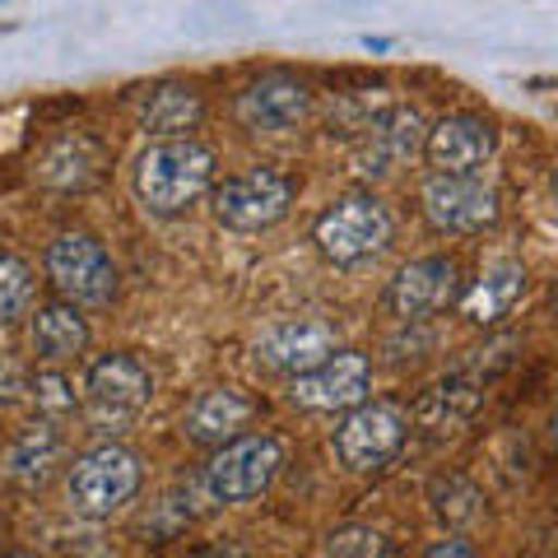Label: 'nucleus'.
Returning a JSON list of instances; mask_svg holds the SVG:
<instances>
[{
	"instance_id": "nucleus-1",
	"label": "nucleus",
	"mask_w": 558,
	"mask_h": 558,
	"mask_svg": "<svg viewBox=\"0 0 558 558\" xmlns=\"http://www.w3.org/2000/svg\"><path fill=\"white\" fill-rule=\"evenodd\" d=\"M131 186L140 205L159 219H178L215 186V154L191 140H154L131 168Z\"/></svg>"
},
{
	"instance_id": "nucleus-2",
	"label": "nucleus",
	"mask_w": 558,
	"mask_h": 558,
	"mask_svg": "<svg viewBox=\"0 0 558 558\" xmlns=\"http://www.w3.org/2000/svg\"><path fill=\"white\" fill-rule=\"evenodd\" d=\"M140 457L121 442H98L80 451L65 470V502L84 521H108L140 494Z\"/></svg>"
},
{
	"instance_id": "nucleus-3",
	"label": "nucleus",
	"mask_w": 558,
	"mask_h": 558,
	"mask_svg": "<svg viewBox=\"0 0 558 558\" xmlns=\"http://www.w3.org/2000/svg\"><path fill=\"white\" fill-rule=\"evenodd\" d=\"M391 238H396V219L373 191H349V196L330 201L317 215V223H312L317 252L336 260V266H354V260L387 252Z\"/></svg>"
},
{
	"instance_id": "nucleus-4",
	"label": "nucleus",
	"mask_w": 558,
	"mask_h": 558,
	"mask_svg": "<svg viewBox=\"0 0 558 558\" xmlns=\"http://www.w3.org/2000/svg\"><path fill=\"white\" fill-rule=\"evenodd\" d=\"M154 400V373L135 354H102L84 377V418L94 433H126Z\"/></svg>"
},
{
	"instance_id": "nucleus-5",
	"label": "nucleus",
	"mask_w": 558,
	"mask_h": 558,
	"mask_svg": "<svg viewBox=\"0 0 558 558\" xmlns=\"http://www.w3.org/2000/svg\"><path fill=\"white\" fill-rule=\"evenodd\" d=\"M279 465H284V442L275 433H247L229 447H219L201 470V498L215 508H233V502H252L275 484Z\"/></svg>"
},
{
	"instance_id": "nucleus-6",
	"label": "nucleus",
	"mask_w": 558,
	"mask_h": 558,
	"mask_svg": "<svg viewBox=\"0 0 558 558\" xmlns=\"http://www.w3.org/2000/svg\"><path fill=\"white\" fill-rule=\"evenodd\" d=\"M43 270L70 307H108L117 299V260L94 233L65 229L47 242Z\"/></svg>"
},
{
	"instance_id": "nucleus-7",
	"label": "nucleus",
	"mask_w": 558,
	"mask_h": 558,
	"mask_svg": "<svg viewBox=\"0 0 558 558\" xmlns=\"http://www.w3.org/2000/svg\"><path fill=\"white\" fill-rule=\"evenodd\" d=\"M289 205H293V182L279 168H266V163L238 172V178H223L215 191H209L215 219L233 233L275 229V223L289 215Z\"/></svg>"
},
{
	"instance_id": "nucleus-8",
	"label": "nucleus",
	"mask_w": 558,
	"mask_h": 558,
	"mask_svg": "<svg viewBox=\"0 0 558 558\" xmlns=\"http://www.w3.org/2000/svg\"><path fill=\"white\" fill-rule=\"evenodd\" d=\"M405 433H410V414L400 405H391V400H363L359 410H349L336 424L330 447H336L344 470L373 475V470H381L405 447Z\"/></svg>"
},
{
	"instance_id": "nucleus-9",
	"label": "nucleus",
	"mask_w": 558,
	"mask_h": 558,
	"mask_svg": "<svg viewBox=\"0 0 558 558\" xmlns=\"http://www.w3.org/2000/svg\"><path fill=\"white\" fill-rule=\"evenodd\" d=\"M252 354L266 373H279L293 381L340 354V330L326 317H284V322H270L260 330Z\"/></svg>"
},
{
	"instance_id": "nucleus-10",
	"label": "nucleus",
	"mask_w": 558,
	"mask_h": 558,
	"mask_svg": "<svg viewBox=\"0 0 558 558\" xmlns=\"http://www.w3.org/2000/svg\"><path fill=\"white\" fill-rule=\"evenodd\" d=\"M428 145V121L418 108H387L377 112L368 126L359 131L354 140V154H349V163H354L359 178H391V172L405 168L414 154H424Z\"/></svg>"
},
{
	"instance_id": "nucleus-11",
	"label": "nucleus",
	"mask_w": 558,
	"mask_h": 558,
	"mask_svg": "<svg viewBox=\"0 0 558 558\" xmlns=\"http://www.w3.org/2000/svg\"><path fill=\"white\" fill-rule=\"evenodd\" d=\"M418 205H424V219L438 233H480L498 219V191L484 178H442V172H428L424 186H418Z\"/></svg>"
},
{
	"instance_id": "nucleus-12",
	"label": "nucleus",
	"mask_w": 558,
	"mask_h": 558,
	"mask_svg": "<svg viewBox=\"0 0 558 558\" xmlns=\"http://www.w3.org/2000/svg\"><path fill=\"white\" fill-rule=\"evenodd\" d=\"M373 391V363L359 349H340L336 359H326L322 368L289 381V400L299 410H359Z\"/></svg>"
},
{
	"instance_id": "nucleus-13",
	"label": "nucleus",
	"mask_w": 558,
	"mask_h": 558,
	"mask_svg": "<svg viewBox=\"0 0 558 558\" xmlns=\"http://www.w3.org/2000/svg\"><path fill=\"white\" fill-rule=\"evenodd\" d=\"M461 299V266L451 256H418L410 266H400L387 284V312L400 322H418L428 312H442L447 303Z\"/></svg>"
},
{
	"instance_id": "nucleus-14",
	"label": "nucleus",
	"mask_w": 558,
	"mask_h": 558,
	"mask_svg": "<svg viewBox=\"0 0 558 558\" xmlns=\"http://www.w3.org/2000/svg\"><path fill=\"white\" fill-rule=\"evenodd\" d=\"M233 112H238V121L247 131L279 135V131H293V126H303V121H307L312 89H307L299 75H289V70H270V75L252 80L247 89L238 94Z\"/></svg>"
},
{
	"instance_id": "nucleus-15",
	"label": "nucleus",
	"mask_w": 558,
	"mask_h": 558,
	"mask_svg": "<svg viewBox=\"0 0 558 558\" xmlns=\"http://www.w3.org/2000/svg\"><path fill=\"white\" fill-rule=\"evenodd\" d=\"M498 149V131L494 121L480 112H451L438 126H428V163L442 178H480V168L494 159Z\"/></svg>"
},
{
	"instance_id": "nucleus-16",
	"label": "nucleus",
	"mask_w": 558,
	"mask_h": 558,
	"mask_svg": "<svg viewBox=\"0 0 558 558\" xmlns=\"http://www.w3.org/2000/svg\"><path fill=\"white\" fill-rule=\"evenodd\" d=\"M108 172V145L94 131H61L33 159V182L47 191H89Z\"/></svg>"
},
{
	"instance_id": "nucleus-17",
	"label": "nucleus",
	"mask_w": 558,
	"mask_h": 558,
	"mask_svg": "<svg viewBox=\"0 0 558 558\" xmlns=\"http://www.w3.org/2000/svg\"><path fill=\"white\" fill-rule=\"evenodd\" d=\"M256 418V400L252 396H242L238 387H205L196 400L186 405L182 414V433H186V442H196V447H229L238 438H247V428Z\"/></svg>"
},
{
	"instance_id": "nucleus-18",
	"label": "nucleus",
	"mask_w": 558,
	"mask_h": 558,
	"mask_svg": "<svg viewBox=\"0 0 558 558\" xmlns=\"http://www.w3.org/2000/svg\"><path fill=\"white\" fill-rule=\"evenodd\" d=\"M201 117H205V98L196 94V84L159 80L135 94V126L154 140H191Z\"/></svg>"
},
{
	"instance_id": "nucleus-19",
	"label": "nucleus",
	"mask_w": 558,
	"mask_h": 558,
	"mask_svg": "<svg viewBox=\"0 0 558 558\" xmlns=\"http://www.w3.org/2000/svg\"><path fill=\"white\" fill-rule=\"evenodd\" d=\"M65 461V438L61 428L51 424V418H38V424L20 428L5 447V457H0V470H5V480L14 488H28V494H38V488L51 484V475L61 470Z\"/></svg>"
},
{
	"instance_id": "nucleus-20",
	"label": "nucleus",
	"mask_w": 558,
	"mask_h": 558,
	"mask_svg": "<svg viewBox=\"0 0 558 558\" xmlns=\"http://www.w3.org/2000/svg\"><path fill=\"white\" fill-rule=\"evenodd\" d=\"M480 400H484V377L470 368V363H461L457 373H447L438 387H428L424 396H418V424L433 428V433H451V428H461L470 414L480 410Z\"/></svg>"
},
{
	"instance_id": "nucleus-21",
	"label": "nucleus",
	"mask_w": 558,
	"mask_h": 558,
	"mask_svg": "<svg viewBox=\"0 0 558 558\" xmlns=\"http://www.w3.org/2000/svg\"><path fill=\"white\" fill-rule=\"evenodd\" d=\"M28 344L43 363H65L84 354L89 344V322L80 317V307L70 303H38L28 317Z\"/></svg>"
},
{
	"instance_id": "nucleus-22",
	"label": "nucleus",
	"mask_w": 558,
	"mask_h": 558,
	"mask_svg": "<svg viewBox=\"0 0 558 558\" xmlns=\"http://www.w3.org/2000/svg\"><path fill=\"white\" fill-rule=\"evenodd\" d=\"M521 293H526V266L521 260H494L480 275V284L461 299V317L475 326H494L517 307Z\"/></svg>"
},
{
	"instance_id": "nucleus-23",
	"label": "nucleus",
	"mask_w": 558,
	"mask_h": 558,
	"mask_svg": "<svg viewBox=\"0 0 558 558\" xmlns=\"http://www.w3.org/2000/svg\"><path fill=\"white\" fill-rule=\"evenodd\" d=\"M428 508L442 526H475L484 517V494L461 470H442V475L428 480Z\"/></svg>"
},
{
	"instance_id": "nucleus-24",
	"label": "nucleus",
	"mask_w": 558,
	"mask_h": 558,
	"mask_svg": "<svg viewBox=\"0 0 558 558\" xmlns=\"http://www.w3.org/2000/svg\"><path fill=\"white\" fill-rule=\"evenodd\" d=\"M33 293H38L33 266L24 256H14L10 247H0V326L33 317Z\"/></svg>"
},
{
	"instance_id": "nucleus-25",
	"label": "nucleus",
	"mask_w": 558,
	"mask_h": 558,
	"mask_svg": "<svg viewBox=\"0 0 558 558\" xmlns=\"http://www.w3.org/2000/svg\"><path fill=\"white\" fill-rule=\"evenodd\" d=\"M391 554V539L381 535L377 526H336L326 539H322V558H387Z\"/></svg>"
},
{
	"instance_id": "nucleus-26",
	"label": "nucleus",
	"mask_w": 558,
	"mask_h": 558,
	"mask_svg": "<svg viewBox=\"0 0 558 558\" xmlns=\"http://www.w3.org/2000/svg\"><path fill=\"white\" fill-rule=\"evenodd\" d=\"M28 391L38 400V410H47V414H70L80 405L75 391H70V377H61V373H38Z\"/></svg>"
},
{
	"instance_id": "nucleus-27",
	"label": "nucleus",
	"mask_w": 558,
	"mask_h": 558,
	"mask_svg": "<svg viewBox=\"0 0 558 558\" xmlns=\"http://www.w3.org/2000/svg\"><path fill=\"white\" fill-rule=\"evenodd\" d=\"M24 391V373H20V363H14L5 349H0V405H10V400H20Z\"/></svg>"
},
{
	"instance_id": "nucleus-28",
	"label": "nucleus",
	"mask_w": 558,
	"mask_h": 558,
	"mask_svg": "<svg viewBox=\"0 0 558 558\" xmlns=\"http://www.w3.org/2000/svg\"><path fill=\"white\" fill-rule=\"evenodd\" d=\"M424 558H475V545L461 535H447V539H433V545L424 549Z\"/></svg>"
},
{
	"instance_id": "nucleus-29",
	"label": "nucleus",
	"mask_w": 558,
	"mask_h": 558,
	"mask_svg": "<svg viewBox=\"0 0 558 558\" xmlns=\"http://www.w3.org/2000/svg\"><path fill=\"white\" fill-rule=\"evenodd\" d=\"M186 558H252L242 545H205V549H191Z\"/></svg>"
},
{
	"instance_id": "nucleus-30",
	"label": "nucleus",
	"mask_w": 558,
	"mask_h": 558,
	"mask_svg": "<svg viewBox=\"0 0 558 558\" xmlns=\"http://www.w3.org/2000/svg\"><path fill=\"white\" fill-rule=\"evenodd\" d=\"M549 438H554V447H558V410H554V418H549Z\"/></svg>"
},
{
	"instance_id": "nucleus-31",
	"label": "nucleus",
	"mask_w": 558,
	"mask_h": 558,
	"mask_svg": "<svg viewBox=\"0 0 558 558\" xmlns=\"http://www.w3.org/2000/svg\"><path fill=\"white\" fill-rule=\"evenodd\" d=\"M554 312H558V284H554Z\"/></svg>"
},
{
	"instance_id": "nucleus-32",
	"label": "nucleus",
	"mask_w": 558,
	"mask_h": 558,
	"mask_svg": "<svg viewBox=\"0 0 558 558\" xmlns=\"http://www.w3.org/2000/svg\"><path fill=\"white\" fill-rule=\"evenodd\" d=\"M554 191H558V172H554Z\"/></svg>"
}]
</instances>
